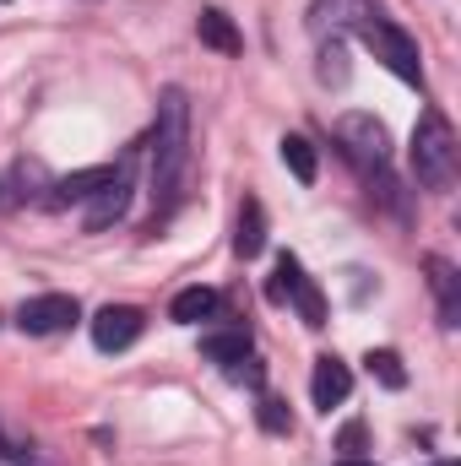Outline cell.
Listing matches in <instances>:
<instances>
[{
	"label": "cell",
	"instance_id": "1",
	"mask_svg": "<svg viewBox=\"0 0 461 466\" xmlns=\"http://www.w3.org/2000/svg\"><path fill=\"white\" fill-rule=\"evenodd\" d=\"M185 163H190V98H185L179 87H163V98H158V125H152V196H158L163 212H169L174 196H179Z\"/></svg>",
	"mask_w": 461,
	"mask_h": 466
},
{
	"label": "cell",
	"instance_id": "2",
	"mask_svg": "<svg viewBox=\"0 0 461 466\" xmlns=\"http://www.w3.org/2000/svg\"><path fill=\"white\" fill-rule=\"evenodd\" d=\"M456 163H461V147H456V130L440 109H424L418 125H413V174L424 190H451L456 185Z\"/></svg>",
	"mask_w": 461,
	"mask_h": 466
},
{
	"label": "cell",
	"instance_id": "3",
	"mask_svg": "<svg viewBox=\"0 0 461 466\" xmlns=\"http://www.w3.org/2000/svg\"><path fill=\"white\" fill-rule=\"evenodd\" d=\"M358 38L374 49V60H385L402 82H424V60H418V44L396 27V22H385V16H358Z\"/></svg>",
	"mask_w": 461,
	"mask_h": 466
},
{
	"label": "cell",
	"instance_id": "4",
	"mask_svg": "<svg viewBox=\"0 0 461 466\" xmlns=\"http://www.w3.org/2000/svg\"><path fill=\"white\" fill-rule=\"evenodd\" d=\"M337 147H343L347 163H358L364 174H369V168H385V157H391V136H385V125L374 115H343L337 119Z\"/></svg>",
	"mask_w": 461,
	"mask_h": 466
},
{
	"label": "cell",
	"instance_id": "5",
	"mask_svg": "<svg viewBox=\"0 0 461 466\" xmlns=\"http://www.w3.org/2000/svg\"><path fill=\"white\" fill-rule=\"evenodd\" d=\"M77 320H82V304L71 293H38L16 309V326L27 337H55V331H71Z\"/></svg>",
	"mask_w": 461,
	"mask_h": 466
},
{
	"label": "cell",
	"instance_id": "6",
	"mask_svg": "<svg viewBox=\"0 0 461 466\" xmlns=\"http://www.w3.org/2000/svg\"><path fill=\"white\" fill-rule=\"evenodd\" d=\"M141 309H130V304H104L98 315H93V342L98 352H125L136 337H141Z\"/></svg>",
	"mask_w": 461,
	"mask_h": 466
},
{
	"label": "cell",
	"instance_id": "7",
	"mask_svg": "<svg viewBox=\"0 0 461 466\" xmlns=\"http://www.w3.org/2000/svg\"><path fill=\"white\" fill-rule=\"evenodd\" d=\"M125 207H130V179H125V168H119L98 196H87V233H104L109 223H119Z\"/></svg>",
	"mask_w": 461,
	"mask_h": 466
},
{
	"label": "cell",
	"instance_id": "8",
	"mask_svg": "<svg viewBox=\"0 0 461 466\" xmlns=\"http://www.w3.org/2000/svg\"><path fill=\"white\" fill-rule=\"evenodd\" d=\"M347 390H353V374H347L343 358H315V380H310V396H315V407H321V412L343 407Z\"/></svg>",
	"mask_w": 461,
	"mask_h": 466
},
{
	"label": "cell",
	"instance_id": "9",
	"mask_svg": "<svg viewBox=\"0 0 461 466\" xmlns=\"http://www.w3.org/2000/svg\"><path fill=\"white\" fill-rule=\"evenodd\" d=\"M424 271H429V288H435V299H440V320H446V326H461V277H456V266H451L446 255H429Z\"/></svg>",
	"mask_w": 461,
	"mask_h": 466
},
{
	"label": "cell",
	"instance_id": "10",
	"mask_svg": "<svg viewBox=\"0 0 461 466\" xmlns=\"http://www.w3.org/2000/svg\"><path fill=\"white\" fill-rule=\"evenodd\" d=\"M196 33H201V44H207V49H218V55H239V49H244V38H239L233 16H229V11H218V5H207V11L196 16Z\"/></svg>",
	"mask_w": 461,
	"mask_h": 466
},
{
	"label": "cell",
	"instance_id": "11",
	"mask_svg": "<svg viewBox=\"0 0 461 466\" xmlns=\"http://www.w3.org/2000/svg\"><path fill=\"white\" fill-rule=\"evenodd\" d=\"M233 249H239L244 260H255V255L266 249V212H261V201H244V207H239V228H233Z\"/></svg>",
	"mask_w": 461,
	"mask_h": 466
},
{
	"label": "cell",
	"instance_id": "12",
	"mask_svg": "<svg viewBox=\"0 0 461 466\" xmlns=\"http://www.w3.org/2000/svg\"><path fill=\"white\" fill-rule=\"evenodd\" d=\"M119 168H82V174H66L60 185H55V207H71V201H87V196H98L109 179H115Z\"/></svg>",
	"mask_w": 461,
	"mask_h": 466
},
{
	"label": "cell",
	"instance_id": "13",
	"mask_svg": "<svg viewBox=\"0 0 461 466\" xmlns=\"http://www.w3.org/2000/svg\"><path fill=\"white\" fill-rule=\"evenodd\" d=\"M218 304H223V299H218L212 288H185V293L169 304V315H174L179 326H201V320H212V315H218Z\"/></svg>",
	"mask_w": 461,
	"mask_h": 466
},
{
	"label": "cell",
	"instance_id": "14",
	"mask_svg": "<svg viewBox=\"0 0 461 466\" xmlns=\"http://www.w3.org/2000/svg\"><path fill=\"white\" fill-rule=\"evenodd\" d=\"M244 352H250V331H212V337H201V358L207 363H223L229 369Z\"/></svg>",
	"mask_w": 461,
	"mask_h": 466
},
{
	"label": "cell",
	"instance_id": "15",
	"mask_svg": "<svg viewBox=\"0 0 461 466\" xmlns=\"http://www.w3.org/2000/svg\"><path fill=\"white\" fill-rule=\"evenodd\" d=\"M282 163L293 168V179H299V185H315V174H321L315 147H310L304 136H282Z\"/></svg>",
	"mask_w": 461,
	"mask_h": 466
},
{
	"label": "cell",
	"instance_id": "16",
	"mask_svg": "<svg viewBox=\"0 0 461 466\" xmlns=\"http://www.w3.org/2000/svg\"><path fill=\"white\" fill-rule=\"evenodd\" d=\"M288 299L299 304V315H304V326H315V331L326 326V299H321V288H315V282H310L304 271H299V282H293V293H288Z\"/></svg>",
	"mask_w": 461,
	"mask_h": 466
},
{
	"label": "cell",
	"instance_id": "17",
	"mask_svg": "<svg viewBox=\"0 0 461 466\" xmlns=\"http://www.w3.org/2000/svg\"><path fill=\"white\" fill-rule=\"evenodd\" d=\"M364 363H369V374H374L385 390H402V385H407V369H402V358H396L391 348H369Z\"/></svg>",
	"mask_w": 461,
	"mask_h": 466
},
{
	"label": "cell",
	"instance_id": "18",
	"mask_svg": "<svg viewBox=\"0 0 461 466\" xmlns=\"http://www.w3.org/2000/svg\"><path fill=\"white\" fill-rule=\"evenodd\" d=\"M299 271H304V266L282 249V255H277V266H271V277H266V299H271V304H288V293H293Z\"/></svg>",
	"mask_w": 461,
	"mask_h": 466
},
{
	"label": "cell",
	"instance_id": "19",
	"mask_svg": "<svg viewBox=\"0 0 461 466\" xmlns=\"http://www.w3.org/2000/svg\"><path fill=\"white\" fill-rule=\"evenodd\" d=\"M255 423H261L266 434H293V412H288L282 396H261V401H255Z\"/></svg>",
	"mask_w": 461,
	"mask_h": 466
},
{
	"label": "cell",
	"instance_id": "20",
	"mask_svg": "<svg viewBox=\"0 0 461 466\" xmlns=\"http://www.w3.org/2000/svg\"><path fill=\"white\" fill-rule=\"evenodd\" d=\"M321 82H332V87L347 82V49L343 44H326V49H321Z\"/></svg>",
	"mask_w": 461,
	"mask_h": 466
},
{
	"label": "cell",
	"instance_id": "21",
	"mask_svg": "<svg viewBox=\"0 0 461 466\" xmlns=\"http://www.w3.org/2000/svg\"><path fill=\"white\" fill-rule=\"evenodd\" d=\"M229 380H233V385H250V390H255V385L266 380V369H261V358H255V352H244L239 363H229Z\"/></svg>",
	"mask_w": 461,
	"mask_h": 466
},
{
	"label": "cell",
	"instance_id": "22",
	"mask_svg": "<svg viewBox=\"0 0 461 466\" xmlns=\"http://www.w3.org/2000/svg\"><path fill=\"white\" fill-rule=\"evenodd\" d=\"M337 451H347V456H358V451H364V423H347L343 440H337Z\"/></svg>",
	"mask_w": 461,
	"mask_h": 466
},
{
	"label": "cell",
	"instance_id": "23",
	"mask_svg": "<svg viewBox=\"0 0 461 466\" xmlns=\"http://www.w3.org/2000/svg\"><path fill=\"white\" fill-rule=\"evenodd\" d=\"M343 466H374V461H358V456H347V461Z\"/></svg>",
	"mask_w": 461,
	"mask_h": 466
},
{
	"label": "cell",
	"instance_id": "24",
	"mask_svg": "<svg viewBox=\"0 0 461 466\" xmlns=\"http://www.w3.org/2000/svg\"><path fill=\"white\" fill-rule=\"evenodd\" d=\"M435 466H456V461H435Z\"/></svg>",
	"mask_w": 461,
	"mask_h": 466
}]
</instances>
